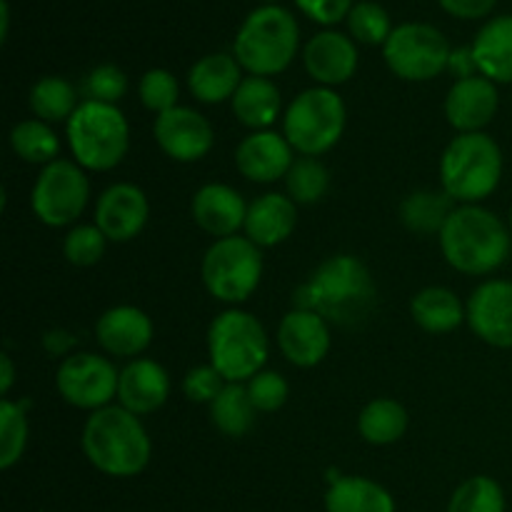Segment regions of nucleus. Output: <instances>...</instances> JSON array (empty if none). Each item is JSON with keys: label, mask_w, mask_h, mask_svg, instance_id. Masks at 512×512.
Returning a JSON list of instances; mask_svg holds the SVG:
<instances>
[{"label": "nucleus", "mask_w": 512, "mask_h": 512, "mask_svg": "<svg viewBox=\"0 0 512 512\" xmlns=\"http://www.w3.org/2000/svg\"><path fill=\"white\" fill-rule=\"evenodd\" d=\"M378 285L368 265L355 255H333L323 260L295 290V308L313 310L328 323L358 328L373 315Z\"/></svg>", "instance_id": "1"}, {"label": "nucleus", "mask_w": 512, "mask_h": 512, "mask_svg": "<svg viewBox=\"0 0 512 512\" xmlns=\"http://www.w3.org/2000/svg\"><path fill=\"white\" fill-rule=\"evenodd\" d=\"M80 445L90 465L110 478L140 475L148 468L150 455H153L145 425L140 423L138 415L120 405H108L90 413Z\"/></svg>", "instance_id": "2"}, {"label": "nucleus", "mask_w": 512, "mask_h": 512, "mask_svg": "<svg viewBox=\"0 0 512 512\" xmlns=\"http://www.w3.org/2000/svg\"><path fill=\"white\" fill-rule=\"evenodd\" d=\"M440 250L463 275H490L510 258L512 240L503 220L483 205H458L440 233Z\"/></svg>", "instance_id": "3"}, {"label": "nucleus", "mask_w": 512, "mask_h": 512, "mask_svg": "<svg viewBox=\"0 0 512 512\" xmlns=\"http://www.w3.org/2000/svg\"><path fill=\"white\" fill-rule=\"evenodd\" d=\"M503 150L485 133H458L440 158V183L458 205H480L498 190Z\"/></svg>", "instance_id": "4"}, {"label": "nucleus", "mask_w": 512, "mask_h": 512, "mask_svg": "<svg viewBox=\"0 0 512 512\" xmlns=\"http://www.w3.org/2000/svg\"><path fill=\"white\" fill-rule=\"evenodd\" d=\"M300 30L293 15L278 5L253 10L235 35L233 53L250 75L270 78L288 68L298 55Z\"/></svg>", "instance_id": "5"}, {"label": "nucleus", "mask_w": 512, "mask_h": 512, "mask_svg": "<svg viewBox=\"0 0 512 512\" xmlns=\"http://www.w3.org/2000/svg\"><path fill=\"white\" fill-rule=\"evenodd\" d=\"M73 160L93 173L118 168L130 148V125L118 105L83 100L65 123Z\"/></svg>", "instance_id": "6"}, {"label": "nucleus", "mask_w": 512, "mask_h": 512, "mask_svg": "<svg viewBox=\"0 0 512 512\" xmlns=\"http://www.w3.org/2000/svg\"><path fill=\"white\" fill-rule=\"evenodd\" d=\"M270 343L253 313L230 308L215 315L208 328L210 365L228 383H248L268 363Z\"/></svg>", "instance_id": "7"}, {"label": "nucleus", "mask_w": 512, "mask_h": 512, "mask_svg": "<svg viewBox=\"0 0 512 512\" xmlns=\"http://www.w3.org/2000/svg\"><path fill=\"white\" fill-rule=\"evenodd\" d=\"M348 123L343 98L333 88H308L285 108L283 135L295 153L318 158L340 143Z\"/></svg>", "instance_id": "8"}, {"label": "nucleus", "mask_w": 512, "mask_h": 512, "mask_svg": "<svg viewBox=\"0 0 512 512\" xmlns=\"http://www.w3.org/2000/svg\"><path fill=\"white\" fill-rule=\"evenodd\" d=\"M200 278L215 300L240 305L258 290L263 278V253L245 235L220 238L205 250Z\"/></svg>", "instance_id": "9"}, {"label": "nucleus", "mask_w": 512, "mask_h": 512, "mask_svg": "<svg viewBox=\"0 0 512 512\" xmlns=\"http://www.w3.org/2000/svg\"><path fill=\"white\" fill-rule=\"evenodd\" d=\"M90 200V180L75 160L58 158L40 170L30 190V208L48 228H65L83 215Z\"/></svg>", "instance_id": "10"}, {"label": "nucleus", "mask_w": 512, "mask_h": 512, "mask_svg": "<svg viewBox=\"0 0 512 512\" xmlns=\"http://www.w3.org/2000/svg\"><path fill=\"white\" fill-rule=\"evenodd\" d=\"M448 38L428 23H403L393 28L383 55L388 68L410 83H425L448 70Z\"/></svg>", "instance_id": "11"}, {"label": "nucleus", "mask_w": 512, "mask_h": 512, "mask_svg": "<svg viewBox=\"0 0 512 512\" xmlns=\"http://www.w3.org/2000/svg\"><path fill=\"white\" fill-rule=\"evenodd\" d=\"M118 380V368L108 358L95 353H73L60 363L55 388L68 405L95 413L118 400Z\"/></svg>", "instance_id": "12"}, {"label": "nucleus", "mask_w": 512, "mask_h": 512, "mask_svg": "<svg viewBox=\"0 0 512 512\" xmlns=\"http://www.w3.org/2000/svg\"><path fill=\"white\" fill-rule=\"evenodd\" d=\"M153 138L160 150L178 163L203 160L215 143L213 125L208 123V118L185 105H178L155 118Z\"/></svg>", "instance_id": "13"}, {"label": "nucleus", "mask_w": 512, "mask_h": 512, "mask_svg": "<svg viewBox=\"0 0 512 512\" xmlns=\"http://www.w3.org/2000/svg\"><path fill=\"white\" fill-rule=\"evenodd\" d=\"M468 325L483 343L512 348V280H485L470 295Z\"/></svg>", "instance_id": "14"}, {"label": "nucleus", "mask_w": 512, "mask_h": 512, "mask_svg": "<svg viewBox=\"0 0 512 512\" xmlns=\"http://www.w3.org/2000/svg\"><path fill=\"white\" fill-rule=\"evenodd\" d=\"M150 205L143 190L133 183H115L100 193L95 203V225L110 243H128L148 225Z\"/></svg>", "instance_id": "15"}, {"label": "nucleus", "mask_w": 512, "mask_h": 512, "mask_svg": "<svg viewBox=\"0 0 512 512\" xmlns=\"http://www.w3.org/2000/svg\"><path fill=\"white\" fill-rule=\"evenodd\" d=\"M278 348L295 368H315L330 353V323L313 310L293 308L280 320Z\"/></svg>", "instance_id": "16"}, {"label": "nucleus", "mask_w": 512, "mask_h": 512, "mask_svg": "<svg viewBox=\"0 0 512 512\" xmlns=\"http://www.w3.org/2000/svg\"><path fill=\"white\" fill-rule=\"evenodd\" d=\"M500 95L485 75L455 80L445 98V118L458 133H483L498 115Z\"/></svg>", "instance_id": "17"}, {"label": "nucleus", "mask_w": 512, "mask_h": 512, "mask_svg": "<svg viewBox=\"0 0 512 512\" xmlns=\"http://www.w3.org/2000/svg\"><path fill=\"white\" fill-rule=\"evenodd\" d=\"M295 150L288 138L273 130H255L235 150V165L250 183H275L285 180L295 163Z\"/></svg>", "instance_id": "18"}, {"label": "nucleus", "mask_w": 512, "mask_h": 512, "mask_svg": "<svg viewBox=\"0 0 512 512\" xmlns=\"http://www.w3.org/2000/svg\"><path fill=\"white\" fill-rule=\"evenodd\" d=\"M95 340L113 358H138L153 343V320L135 305H115L95 323Z\"/></svg>", "instance_id": "19"}, {"label": "nucleus", "mask_w": 512, "mask_h": 512, "mask_svg": "<svg viewBox=\"0 0 512 512\" xmlns=\"http://www.w3.org/2000/svg\"><path fill=\"white\" fill-rule=\"evenodd\" d=\"M170 375L160 363L150 358H135L120 370L118 405L133 415H153L168 403Z\"/></svg>", "instance_id": "20"}, {"label": "nucleus", "mask_w": 512, "mask_h": 512, "mask_svg": "<svg viewBox=\"0 0 512 512\" xmlns=\"http://www.w3.org/2000/svg\"><path fill=\"white\" fill-rule=\"evenodd\" d=\"M303 63L315 83L323 88H335L348 83L358 70V48L348 35L338 30H323L308 40Z\"/></svg>", "instance_id": "21"}, {"label": "nucleus", "mask_w": 512, "mask_h": 512, "mask_svg": "<svg viewBox=\"0 0 512 512\" xmlns=\"http://www.w3.org/2000/svg\"><path fill=\"white\" fill-rule=\"evenodd\" d=\"M195 225L203 233L213 235L215 240L233 238L245 228V218H248V205H245L243 195L235 188L225 183H208L193 195V205H190Z\"/></svg>", "instance_id": "22"}, {"label": "nucleus", "mask_w": 512, "mask_h": 512, "mask_svg": "<svg viewBox=\"0 0 512 512\" xmlns=\"http://www.w3.org/2000/svg\"><path fill=\"white\" fill-rule=\"evenodd\" d=\"M295 225H298V205L288 195L268 193L248 205L243 230L245 238L263 250L285 243L295 233Z\"/></svg>", "instance_id": "23"}, {"label": "nucleus", "mask_w": 512, "mask_h": 512, "mask_svg": "<svg viewBox=\"0 0 512 512\" xmlns=\"http://www.w3.org/2000/svg\"><path fill=\"white\" fill-rule=\"evenodd\" d=\"M240 63L235 55L210 53L200 58L188 73V88L195 100L205 105H218L223 100H233L235 90L240 88Z\"/></svg>", "instance_id": "24"}, {"label": "nucleus", "mask_w": 512, "mask_h": 512, "mask_svg": "<svg viewBox=\"0 0 512 512\" xmlns=\"http://www.w3.org/2000/svg\"><path fill=\"white\" fill-rule=\"evenodd\" d=\"M230 105H233L238 123L255 133V130H268L280 118L283 95H280V88L270 78L248 75V78H243L240 88L235 90Z\"/></svg>", "instance_id": "25"}, {"label": "nucleus", "mask_w": 512, "mask_h": 512, "mask_svg": "<svg viewBox=\"0 0 512 512\" xmlns=\"http://www.w3.org/2000/svg\"><path fill=\"white\" fill-rule=\"evenodd\" d=\"M470 48L480 75L493 83H512V15L490 20Z\"/></svg>", "instance_id": "26"}, {"label": "nucleus", "mask_w": 512, "mask_h": 512, "mask_svg": "<svg viewBox=\"0 0 512 512\" xmlns=\"http://www.w3.org/2000/svg\"><path fill=\"white\" fill-rule=\"evenodd\" d=\"M410 315L418 328L435 335L453 333L463 325V320H468V310L460 303L458 295L440 285L415 293L413 303H410Z\"/></svg>", "instance_id": "27"}, {"label": "nucleus", "mask_w": 512, "mask_h": 512, "mask_svg": "<svg viewBox=\"0 0 512 512\" xmlns=\"http://www.w3.org/2000/svg\"><path fill=\"white\" fill-rule=\"evenodd\" d=\"M325 512H395V500L375 480L340 475L325 495Z\"/></svg>", "instance_id": "28"}, {"label": "nucleus", "mask_w": 512, "mask_h": 512, "mask_svg": "<svg viewBox=\"0 0 512 512\" xmlns=\"http://www.w3.org/2000/svg\"><path fill=\"white\" fill-rule=\"evenodd\" d=\"M458 208L445 190H415L400 203V223L418 235H440Z\"/></svg>", "instance_id": "29"}, {"label": "nucleus", "mask_w": 512, "mask_h": 512, "mask_svg": "<svg viewBox=\"0 0 512 512\" xmlns=\"http://www.w3.org/2000/svg\"><path fill=\"white\" fill-rule=\"evenodd\" d=\"M408 430V410L393 398H375L360 410L358 433L365 443L385 445L398 443Z\"/></svg>", "instance_id": "30"}, {"label": "nucleus", "mask_w": 512, "mask_h": 512, "mask_svg": "<svg viewBox=\"0 0 512 512\" xmlns=\"http://www.w3.org/2000/svg\"><path fill=\"white\" fill-rule=\"evenodd\" d=\"M258 410L248 395L245 383H228L223 393L210 403V420L215 430H220L228 438H243L253 430Z\"/></svg>", "instance_id": "31"}, {"label": "nucleus", "mask_w": 512, "mask_h": 512, "mask_svg": "<svg viewBox=\"0 0 512 512\" xmlns=\"http://www.w3.org/2000/svg\"><path fill=\"white\" fill-rule=\"evenodd\" d=\"M78 108L80 103L75 85L65 78H58V75L40 78L30 88V110L43 123H68Z\"/></svg>", "instance_id": "32"}, {"label": "nucleus", "mask_w": 512, "mask_h": 512, "mask_svg": "<svg viewBox=\"0 0 512 512\" xmlns=\"http://www.w3.org/2000/svg\"><path fill=\"white\" fill-rule=\"evenodd\" d=\"M10 148L20 160L30 165H50L58 160L60 138L48 123L38 118L20 120L10 130Z\"/></svg>", "instance_id": "33"}, {"label": "nucleus", "mask_w": 512, "mask_h": 512, "mask_svg": "<svg viewBox=\"0 0 512 512\" xmlns=\"http://www.w3.org/2000/svg\"><path fill=\"white\" fill-rule=\"evenodd\" d=\"M330 188V173L318 158H298L285 175V190L295 205H315Z\"/></svg>", "instance_id": "34"}, {"label": "nucleus", "mask_w": 512, "mask_h": 512, "mask_svg": "<svg viewBox=\"0 0 512 512\" xmlns=\"http://www.w3.org/2000/svg\"><path fill=\"white\" fill-rule=\"evenodd\" d=\"M30 403H13L5 398L0 403V468L10 470L15 463H20L28 445V418L25 408Z\"/></svg>", "instance_id": "35"}, {"label": "nucleus", "mask_w": 512, "mask_h": 512, "mask_svg": "<svg viewBox=\"0 0 512 512\" xmlns=\"http://www.w3.org/2000/svg\"><path fill=\"white\" fill-rule=\"evenodd\" d=\"M448 512H505V493L498 480L475 475L455 490Z\"/></svg>", "instance_id": "36"}, {"label": "nucleus", "mask_w": 512, "mask_h": 512, "mask_svg": "<svg viewBox=\"0 0 512 512\" xmlns=\"http://www.w3.org/2000/svg\"><path fill=\"white\" fill-rule=\"evenodd\" d=\"M348 28L350 35L363 45H385L390 33H393L388 10L383 5L373 3V0H363V3L353 5L348 15Z\"/></svg>", "instance_id": "37"}, {"label": "nucleus", "mask_w": 512, "mask_h": 512, "mask_svg": "<svg viewBox=\"0 0 512 512\" xmlns=\"http://www.w3.org/2000/svg\"><path fill=\"white\" fill-rule=\"evenodd\" d=\"M105 245H108V238L98 225H75L63 240V255L75 268H90V265L100 263V258L105 255Z\"/></svg>", "instance_id": "38"}, {"label": "nucleus", "mask_w": 512, "mask_h": 512, "mask_svg": "<svg viewBox=\"0 0 512 512\" xmlns=\"http://www.w3.org/2000/svg\"><path fill=\"white\" fill-rule=\"evenodd\" d=\"M140 103L155 115H163L168 110L178 108V95H180V85L178 78H175L170 70L163 68H153L143 75L140 80Z\"/></svg>", "instance_id": "39"}, {"label": "nucleus", "mask_w": 512, "mask_h": 512, "mask_svg": "<svg viewBox=\"0 0 512 512\" xmlns=\"http://www.w3.org/2000/svg\"><path fill=\"white\" fill-rule=\"evenodd\" d=\"M125 90H128V78L123 70L110 63L93 68L83 80L85 100H93V103L115 105L123 98Z\"/></svg>", "instance_id": "40"}, {"label": "nucleus", "mask_w": 512, "mask_h": 512, "mask_svg": "<svg viewBox=\"0 0 512 512\" xmlns=\"http://www.w3.org/2000/svg\"><path fill=\"white\" fill-rule=\"evenodd\" d=\"M245 385H248V395L258 413H275V410L283 408L290 398V385L285 383L283 375L275 373V370H260V373L255 375V378H250Z\"/></svg>", "instance_id": "41"}, {"label": "nucleus", "mask_w": 512, "mask_h": 512, "mask_svg": "<svg viewBox=\"0 0 512 512\" xmlns=\"http://www.w3.org/2000/svg\"><path fill=\"white\" fill-rule=\"evenodd\" d=\"M228 385V380L213 368V365H195L193 370H188L183 380V393L190 403H198V405H210L223 388Z\"/></svg>", "instance_id": "42"}, {"label": "nucleus", "mask_w": 512, "mask_h": 512, "mask_svg": "<svg viewBox=\"0 0 512 512\" xmlns=\"http://www.w3.org/2000/svg\"><path fill=\"white\" fill-rule=\"evenodd\" d=\"M310 20L320 25H335L348 18L353 10V0H295Z\"/></svg>", "instance_id": "43"}, {"label": "nucleus", "mask_w": 512, "mask_h": 512, "mask_svg": "<svg viewBox=\"0 0 512 512\" xmlns=\"http://www.w3.org/2000/svg\"><path fill=\"white\" fill-rule=\"evenodd\" d=\"M438 3L443 5L445 13H450L453 18L478 20L485 18V15L495 8L498 0H438Z\"/></svg>", "instance_id": "44"}, {"label": "nucleus", "mask_w": 512, "mask_h": 512, "mask_svg": "<svg viewBox=\"0 0 512 512\" xmlns=\"http://www.w3.org/2000/svg\"><path fill=\"white\" fill-rule=\"evenodd\" d=\"M448 70L455 75L458 80H465V78H473L475 73H478V63H475V55H473V48H458L450 53V60H448Z\"/></svg>", "instance_id": "45"}, {"label": "nucleus", "mask_w": 512, "mask_h": 512, "mask_svg": "<svg viewBox=\"0 0 512 512\" xmlns=\"http://www.w3.org/2000/svg\"><path fill=\"white\" fill-rule=\"evenodd\" d=\"M43 348L48 350L50 355H60V358H68L70 350L75 348V338L68 333V330H48L43 335Z\"/></svg>", "instance_id": "46"}, {"label": "nucleus", "mask_w": 512, "mask_h": 512, "mask_svg": "<svg viewBox=\"0 0 512 512\" xmlns=\"http://www.w3.org/2000/svg\"><path fill=\"white\" fill-rule=\"evenodd\" d=\"M13 380H15L13 360H10L8 353H3L0 355V393L8 395L10 388H13Z\"/></svg>", "instance_id": "47"}, {"label": "nucleus", "mask_w": 512, "mask_h": 512, "mask_svg": "<svg viewBox=\"0 0 512 512\" xmlns=\"http://www.w3.org/2000/svg\"><path fill=\"white\" fill-rule=\"evenodd\" d=\"M8 28H10L8 0H0V40H3V43H5V38H8Z\"/></svg>", "instance_id": "48"}, {"label": "nucleus", "mask_w": 512, "mask_h": 512, "mask_svg": "<svg viewBox=\"0 0 512 512\" xmlns=\"http://www.w3.org/2000/svg\"><path fill=\"white\" fill-rule=\"evenodd\" d=\"M510 225H512V208H510Z\"/></svg>", "instance_id": "49"}, {"label": "nucleus", "mask_w": 512, "mask_h": 512, "mask_svg": "<svg viewBox=\"0 0 512 512\" xmlns=\"http://www.w3.org/2000/svg\"><path fill=\"white\" fill-rule=\"evenodd\" d=\"M265 3H275V0H265Z\"/></svg>", "instance_id": "50"}]
</instances>
